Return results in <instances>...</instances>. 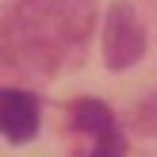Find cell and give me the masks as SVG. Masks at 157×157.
I'll use <instances>...</instances> for the list:
<instances>
[{"mask_svg": "<svg viewBox=\"0 0 157 157\" xmlns=\"http://www.w3.org/2000/svg\"><path fill=\"white\" fill-rule=\"evenodd\" d=\"M73 127H77V130H84V134H92V138L119 130V127H115L111 107L100 104V100H92V96H84V100H77V104H73Z\"/></svg>", "mask_w": 157, "mask_h": 157, "instance_id": "cell-3", "label": "cell"}, {"mask_svg": "<svg viewBox=\"0 0 157 157\" xmlns=\"http://www.w3.org/2000/svg\"><path fill=\"white\" fill-rule=\"evenodd\" d=\"M84 157H127V150H123V134L111 130V134L92 138V150L84 153Z\"/></svg>", "mask_w": 157, "mask_h": 157, "instance_id": "cell-4", "label": "cell"}, {"mask_svg": "<svg viewBox=\"0 0 157 157\" xmlns=\"http://www.w3.org/2000/svg\"><path fill=\"white\" fill-rule=\"evenodd\" d=\"M0 134L8 142H31L38 134V100L19 88H0Z\"/></svg>", "mask_w": 157, "mask_h": 157, "instance_id": "cell-2", "label": "cell"}, {"mask_svg": "<svg viewBox=\"0 0 157 157\" xmlns=\"http://www.w3.org/2000/svg\"><path fill=\"white\" fill-rule=\"evenodd\" d=\"M146 54V31L130 4H111L104 23V61L111 69H130Z\"/></svg>", "mask_w": 157, "mask_h": 157, "instance_id": "cell-1", "label": "cell"}]
</instances>
